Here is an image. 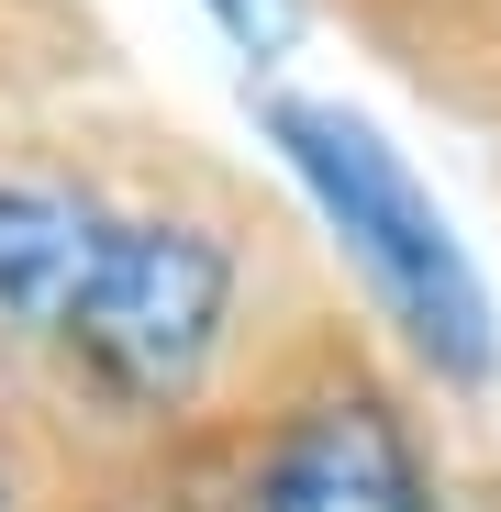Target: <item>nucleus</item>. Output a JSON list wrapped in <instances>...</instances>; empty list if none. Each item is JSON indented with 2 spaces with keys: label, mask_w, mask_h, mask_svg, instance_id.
Here are the masks:
<instances>
[{
  "label": "nucleus",
  "mask_w": 501,
  "mask_h": 512,
  "mask_svg": "<svg viewBox=\"0 0 501 512\" xmlns=\"http://www.w3.org/2000/svg\"><path fill=\"white\" fill-rule=\"evenodd\" d=\"M0 334L56 346L134 412H167L234 334V245L212 223H123L67 190H0Z\"/></svg>",
  "instance_id": "f257e3e1"
},
{
  "label": "nucleus",
  "mask_w": 501,
  "mask_h": 512,
  "mask_svg": "<svg viewBox=\"0 0 501 512\" xmlns=\"http://www.w3.org/2000/svg\"><path fill=\"white\" fill-rule=\"evenodd\" d=\"M268 134L290 156V179L312 190V212L334 223V245L357 256L368 301L401 323V346L424 357L435 379L479 390L490 379V290L457 256L446 212L424 201V179H412L357 112H334V101H268Z\"/></svg>",
  "instance_id": "f03ea898"
},
{
  "label": "nucleus",
  "mask_w": 501,
  "mask_h": 512,
  "mask_svg": "<svg viewBox=\"0 0 501 512\" xmlns=\"http://www.w3.org/2000/svg\"><path fill=\"white\" fill-rule=\"evenodd\" d=\"M212 12H223L245 45H279V34H290V0H212Z\"/></svg>",
  "instance_id": "20e7f679"
},
{
  "label": "nucleus",
  "mask_w": 501,
  "mask_h": 512,
  "mask_svg": "<svg viewBox=\"0 0 501 512\" xmlns=\"http://www.w3.org/2000/svg\"><path fill=\"white\" fill-rule=\"evenodd\" d=\"M234 512H446L412 412L368 368L301 379L234 468Z\"/></svg>",
  "instance_id": "7ed1b4c3"
}]
</instances>
